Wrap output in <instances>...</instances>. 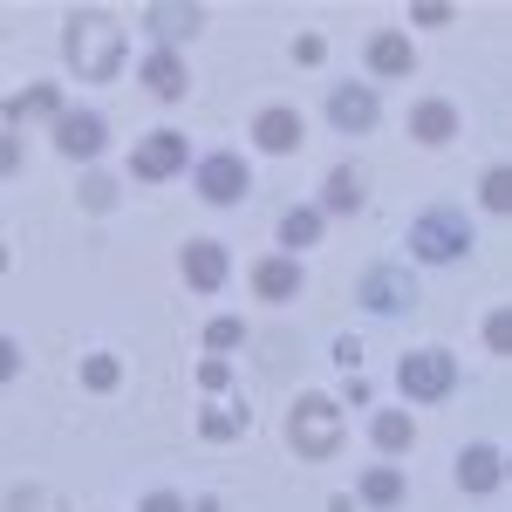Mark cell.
I'll return each mask as SVG.
<instances>
[{
    "label": "cell",
    "instance_id": "14",
    "mask_svg": "<svg viewBox=\"0 0 512 512\" xmlns=\"http://www.w3.org/2000/svg\"><path fill=\"white\" fill-rule=\"evenodd\" d=\"M178 274H185V287L192 294H219L226 280H233V253H226V239H185L178 246Z\"/></svg>",
    "mask_w": 512,
    "mask_h": 512
},
{
    "label": "cell",
    "instance_id": "25",
    "mask_svg": "<svg viewBox=\"0 0 512 512\" xmlns=\"http://www.w3.org/2000/svg\"><path fill=\"white\" fill-rule=\"evenodd\" d=\"M478 205H485L492 219H512V164H485V178H478Z\"/></svg>",
    "mask_w": 512,
    "mask_h": 512
},
{
    "label": "cell",
    "instance_id": "37",
    "mask_svg": "<svg viewBox=\"0 0 512 512\" xmlns=\"http://www.w3.org/2000/svg\"><path fill=\"white\" fill-rule=\"evenodd\" d=\"M328 512H362V499H355V492H335V499H328Z\"/></svg>",
    "mask_w": 512,
    "mask_h": 512
},
{
    "label": "cell",
    "instance_id": "7",
    "mask_svg": "<svg viewBox=\"0 0 512 512\" xmlns=\"http://www.w3.org/2000/svg\"><path fill=\"white\" fill-rule=\"evenodd\" d=\"M192 192L205 198V205H246L253 198V164L239 158V151H205V158L192 164Z\"/></svg>",
    "mask_w": 512,
    "mask_h": 512
},
{
    "label": "cell",
    "instance_id": "1",
    "mask_svg": "<svg viewBox=\"0 0 512 512\" xmlns=\"http://www.w3.org/2000/svg\"><path fill=\"white\" fill-rule=\"evenodd\" d=\"M62 62L82 82H117L130 62V35L110 7H69L62 14Z\"/></svg>",
    "mask_w": 512,
    "mask_h": 512
},
{
    "label": "cell",
    "instance_id": "10",
    "mask_svg": "<svg viewBox=\"0 0 512 512\" xmlns=\"http://www.w3.org/2000/svg\"><path fill=\"white\" fill-rule=\"evenodd\" d=\"M48 137H55V151H62V158H76V164L96 171V158L110 151V117H103V110H89V103H76V110H62V123H55Z\"/></svg>",
    "mask_w": 512,
    "mask_h": 512
},
{
    "label": "cell",
    "instance_id": "19",
    "mask_svg": "<svg viewBox=\"0 0 512 512\" xmlns=\"http://www.w3.org/2000/svg\"><path fill=\"white\" fill-rule=\"evenodd\" d=\"M355 499H362V512H403L410 478H403V465L376 458V465H362V472H355Z\"/></svg>",
    "mask_w": 512,
    "mask_h": 512
},
{
    "label": "cell",
    "instance_id": "2",
    "mask_svg": "<svg viewBox=\"0 0 512 512\" xmlns=\"http://www.w3.org/2000/svg\"><path fill=\"white\" fill-rule=\"evenodd\" d=\"M472 246H478V226H472V212H458V205H424L403 226L410 267H458V260H472Z\"/></svg>",
    "mask_w": 512,
    "mask_h": 512
},
{
    "label": "cell",
    "instance_id": "22",
    "mask_svg": "<svg viewBox=\"0 0 512 512\" xmlns=\"http://www.w3.org/2000/svg\"><path fill=\"white\" fill-rule=\"evenodd\" d=\"M369 444H376V458H390V465H403V458H410V451H417V417H410V410H376V417H369Z\"/></svg>",
    "mask_w": 512,
    "mask_h": 512
},
{
    "label": "cell",
    "instance_id": "23",
    "mask_svg": "<svg viewBox=\"0 0 512 512\" xmlns=\"http://www.w3.org/2000/svg\"><path fill=\"white\" fill-rule=\"evenodd\" d=\"M315 205L328 212V219H355V212L369 205V185H362V171H355V164H335V171L321 178Z\"/></svg>",
    "mask_w": 512,
    "mask_h": 512
},
{
    "label": "cell",
    "instance_id": "26",
    "mask_svg": "<svg viewBox=\"0 0 512 512\" xmlns=\"http://www.w3.org/2000/svg\"><path fill=\"white\" fill-rule=\"evenodd\" d=\"M76 376H82V390L110 396V390H117V383H123V362H117V355H110V349H89V355H82V369H76Z\"/></svg>",
    "mask_w": 512,
    "mask_h": 512
},
{
    "label": "cell",
    "instance_id": "11",
    "mask_svg": "<svg viewBox=\"0 0 512 512\" xmlns=\"http://www.w3.org/2000/svg\"><path fill=\"white\" fill-rule=\"evenodd\" d=\"M376 123H383V89H376V82H335V89H328V130L369 137Z\"/></svg>",
    "mask_w": 512,
    "mask_h": 512
},
{
    "label": "cell",
    "instance_id": "16",
    "mask_svg": "<svg viewBox=\"0 0 512 512\" xmlns=\"http://www.w3.org/2000/svg\"><path fill=\"white\" fill-rule=\"evenodd\" d=\"M403 130H410V144H424V151H444V144H458L465 117H458V103H451V96H424V103H410Z\"/></svg>",
    "mask_w": 512,
    "mask_h": 512
},
{
    "label": "cell",
    "instance_id": "18",
    "mask_svg": "<svg viewBox=\"0 0 512 512\" xmlns=\"http://www.w3.org/2000/svg\"><path fill=\"white\" fill-rule=\"evenodd\" d=\"M362 69L376 82H403L417 76V41L403 35V28H376V35L362 41Z\"/></svg>",
    "mask_w": 512,
    "mask_h": 512
},
{
    "label": "cell",
    "instance_id": "36",
    "mask_svg": "<svg viewBox=\"0 0 512 512\" xmlns=\"http://www.w3.org/2000/svg\"><path fill=\"white\" fill-rule=\"evenodd\" d=\"M369 396H376V383H369V376L355 369V376H349V403H369Z\"/></svg>",
    "mask_w": 512,
    "mask_h": 512
},
{
    "label": "cell",
    "instance_id": "6",
    "mask_svg": "<svg viewBox=\"0 0 512 512\" xmlns=\"http://www.w3.org/2000/svg\"><path fill=\"white\" fill-rule=\"evenodd\" d=\"M192 137L185 130H144L137 144H130V178L137 185H171V178H192Z\"/></svg>",
    "mask_w": 512,
    "mask_h": 512
},
{
    "label": "cell",
    "instance_id": "38",
    "mask_svg": "<svg viewBox=\"0 0 512 512\" xmlns=\"http://www.w3.org/2000/svg\"><path fill=\"white\" fill-rule=\"evenodd\" d=\"M192 512H219V499H212V492H198V499H192Z\"/></svg>",
    "mask_w": 512,
    "mask_h": 512
},
{
    "label": "cell",
    "instance_id": "21",
    "mask_svg": "<svg viewBox=\"0 0 512 512\" xmlns=\"http://www.w3.org/2000/svg\"><path fill=\"white\" fill-rule=\"evenodd\" d=\"M321 233H328V212H321L315 198H308V205H287V212H280V226H274L280 253H294V260H301V253H315Z\"/></svg>",
    "mask_w": 512,
    "mask_h": 512
},
{
    "label": "cell",
    "instance_id": "24",
    "mask_svg": "<svg viewBox=\"0 0 512 512\" xmlns=\"http://www.w3.org/2000/svg\"><path fill=\"white\" fill-rule=\"evenodd\" d=\"M117 198H123V178H117V171H103V164H96V171H82V185H76V205H82V212H96V219H103V212H117Z\"/></svg>",
    "mask_w": 512,
    "mask_h": 512
},
{
    "label": "cell",
    "instance_id": "29",
    "mask_svg": "<svg viewBox=\"0 0 512 512\" xmlns=\"http://www.w3.org/2000/svg\"><path fill=\"white\" fill-rule=\"evenodd\" d=\"M192 383H198L205 396H233V362H226V355H198Z\"/></svg>",
    "mask_w": 512,
    "mask_h": 512
},
{
    "label": "cell",
    "instance_id": "15",
    "mask_svg": "<svg viewBox=\"0 0 512 512\" xmlns=\"http://www.w3.org/2000/svg\"><path fill=\"white\" fill-rule=\"evenodd\" d=\"M62 110H69V96H62V82H28V89H14L7 103H0V123L7 130H28V123H62Z\"/></svg>",
    "mask_w": 512,
    "mask_h": 512
},
{
    "label": "cell",
    "instance_id": "34",
    "mask_svg": "<svg viewBox=\"0 0 512 512\" xmlns=\"http://www.w3.org/2000/svg\"><path fill=\"white\" fill-rule=\"evenodd\" d=\"M0 178H21V130L0 137Z\"/></svg>",
    "mask_w": 512,
    "mask_h": 512
},
{
    "label": "cell",
    "instance_id": "28",
    "mask_svg": "<svg viewBox=\"0 0 512 512\" xmlns=\"http://www.w3.org/2000/svg\"><path fill=\"white\" fill-rule=\"evenodd\" d=\"M478 342H485L492 355H506V362H512V301L485 308V321H478Z\"/></svg>",
    "mask_w": 512,
    "mask_h": 512
},
{
    "label": "cell",
    "instance_id": "31",
    "mask_svg": "<svg viewBox=\"0 0 512 512\" xmlns=\"http://www.w3.org/2000/svg\"><path fill=\"white\" fill-rule=\"evenodd\" d=\"M137 512H192V499H185L178 485H151V492L137 499Z\"/></svg>",
    "mask_w": 512,
    "mask_h": 512
},
{
    "label": "cell",
    "instance_id": "5",
    "mask_svg": "<svg viewBox=\"0 0 512 512\" xmlns=\"http://www.w3.org/2000/svg\"><path fill=\"white\" fill-rule=\"evenodd\" d=\"M396 396L403 403H444L458 396V355L424 342V349H403L396 355Z\"/></svg>",
    "mask_w": 512,
    "mask_h": 512
},
{
    "label": "cell",
    "instance_id": "27",
    "mask_svg": "<svg viewBox=\"0 0 512 512\" xmlns=\"http://www.w3.org/2000/svg\"><path fill=\"white\" fill-rule=\"evenodd\" d=\"M198 342H205V355H226V362H233V349H246V321L239 315H212Z\"/></svg>",
    "mask_w": 512,
    "mask_h": 512
},
{
    "label": "cell",
    "instance_id": "35",
    "mask_svg": "<svg viewBox=\"0 0 512 512\" xmlns=\"http://www.w3.org/2000/svg\"><path fill=\"white\" fill-rule=\"evenodd\" d=\"M14 376H21V342L0 335V383H14Z\"/></svg>",
    "mask_w": 512,
    "mask_h": 512
},
{
    "label": "cell",
    "instance_id": "9",
    "mask_svg": "<svg viewBox=\"0 0 512 512\" xmlns=\"http://www.w3.org/2000/svg\"><path fill=\"white\" fill-rule=\"evenodd\" d=\"M246 144H253L260 158H294V151L308 144V123H301L294 103H260L253 123H246Z\"/></svg>",
    "mask_w": 512,
    "mask_h": 512
},
{
    "label": "cell",
    "instance_id": "12",
    "mask_svg": "<svg viewBox=\"0 0 512 512\" xmlns=\"http://www.w3.org/2000/svg\"><path fill=\"white\" fill-rule=\"evenodd\" d=\"M451 485H458L465 499H492V492L506 485V451L485 444V437L458 444V458H451Z\"/></svg>",
    "mask_w": 512,
    "mask_h": 512
},
{
    "label": "cell",
    "instance_id": "20",
    "mask_svg": "<svg viewBox=\"0 0 512 512\" xmlns=\"http://www.w3.org/2000/svg\"><path fill=\"white\" fill-rule=\"evenodd\" d=\"M246 431H253V410H246L239 396H205V403H198V437H205V444H239Z\"/></svg>",
    "mask_w": 512,
    "mask_h": 512
},
{
    "label": "cell",
    "instance_id": "39",
    "mask_svg": "<svg viewBox=\"0 0 512 512\" xmlns=\"http://www.w3.org/2000/svg\"><path fill=\"white\" fill-rule=\"evenodd\" d=\"M506 478H512V451H506Z\"/></svg>",
    "mask_w": 512,
    "mask_h": 512
},
{
    "label": "cell",
    "instance_id": "3",
    "mask_svg": "<svg viewBox=\"0 0 512 512\" xmlns=\"http://www.w3.org/2000/svg\"><path fill=\"white\" fill-rule=\"evenodd\" d=\"M287 451L301 458V465H328V458H342V444H349V417H342V403L328 390H301L287 403Z\"/></svg>",
    "mask_w": 512,
    "mask_h": 512
},
{
    "label": "cell",
    "instance_id": "32",
    "mask_svg": "<svg viewBox=\"0 0 512 512\" xmlns=\"http://www.w3.org/2000/svg\"><path fill=\"white\" fill-rule=\"evenodd\" d=\"M410 21H417V28H451V21H458V7H451V0H417V7H410Z\"/></svg>",
    "mask_w": 512,
    "mask_h": 512
},
{
    "label": "cell",
    "instance_id": "30",
    "mask_svg": "<svg viewBox=\"0 0 512 512\" xmlns=\"http://www.w3.org/2000/svg\"><path fill=\"white\" fill-rule=\"evenodd\" d=\"M294 62H301V69H321V62H328V35H321V28H301V35H294Z\"/></svg>",
    "mask_w": 512,
    "mask_h": 512
},
{
    "label": "cell",
    "instance_id": "33",
    "mask_svg": "<svg viewBox=\"0 0 512 512\" xmlns=\"http://www.w3.org/2000/svg\"><path fill=\"white\" fill-rule=\"evenodd\" d=\"M335 369H342V376H355V369H362V342H355V335H335Z\"/></svg>",
    "mask_w": 512,
    "mask_h": 512
},
{
    "label": "cell",
    "instance_id": "8",
    "mask_svg": "<svg viewBox=\"0 0 512 512\" xmlns=\"http://www.w3.org/2000/svg\"><path fill=\"white\" fill-rule=\"evenodd\" d=\"M137 28L151 48H192L205 28V7L198 0H151V7H137Z\"/></svg>",
    "mask_w": 512,
    "mask_h": 512
},
{
    "label": "cell",
    "instance_id": "13",
    "mask_svg": "<svg viewBox=\"0 0 512 512\" xmlns=\"http://www.w3.org/2000/svg\"><path fill=\"white\" fill-rule=\"evenodd\" d=\"M137 82H144V96H158V103H185V96H192V62H185V48H144V55H137Z\"/></svg>",
    "mask_w": 512,
    "mask_h": 512
},
{
    "label": "cell",
    "instance_id": "17",
    "mask_svg": "<svg viewBox=\"0 0 512 512\" xmlns=\"http://www.w3.org/2000/svg\"><path fill=\"white\" fill-rule=\"evenodd\" d=\"M253 294L267 301V308H287V301H301L308 294V267L294 260V253H267V260H253Z\"/></svg>",
    "mask_w": 512,
    "mask_h": 512
},
{
    "label": "cell",
    "instance_id": "4",
    "mask_svg": "<svg viewBox=\"0 0 512 512\" xmlns=\"http://www.w3.org/2000/svg\"><path fill=\"white\" fill-rule=\"evenodd\" d=\"M417 301H424V287H417V267H403V260H369L355 274V308L362 315L403 321V315H417Z\"/></svg>",
    "mask_w": 512,
    "mask_h": 512
}]
</instances>
